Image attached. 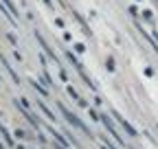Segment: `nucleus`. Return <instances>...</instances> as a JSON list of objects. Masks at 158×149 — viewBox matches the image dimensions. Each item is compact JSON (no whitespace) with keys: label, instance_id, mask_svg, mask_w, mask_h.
<instances>
[{"label":"nucleus","instance_id":"nucleus-1","mask_svg":"<svg viewBox=\"0 0 158 149\" xmlns=\"http://www.w3.org/2000/svg\"><path fill=\"white\" fill-rule=\"evenodd\" d=\"M59 112H61V114H64V116H66V121H68V123L72 125V127H77V129H81L83 134L92 136V132H90V129L86 127V125H83L81 121H79V116H75V114H72V112H68V110H66L64 105H61V103H59Z\"/></svg>","mask_w":158,"mask_h":149},{"label":"nucleus","instance_id":"nucleus-2","mask_svg":"<svg viewBox=\"0 0 158 149\" xmlns=\"http://www.w3.org/2000/svg\"><path fill=\"white\" fill-rule=\"evenodd\" d=\"M99 121H103V125L108 127V132H110V134L114 136V138H116L118 142H121V145H125V140H123L121 136L116 134V129H114V125H112V121H110V116H108V114H99Z\"/></svg>","mask_w":158,"mask_h":149},{"label":"nucleus","instance_id":"nucleus-3","mask_svg":"<svg viewBox=\"0 0 158 149\" xmlns=\"http://www.w3.org/2000/svg\"><path fill=\"white\" fill-rule=\"evenodd\" d=\"M112 116H114V118L118 121V123H121V127H123V129L127 132V136H138V134H136V129H134L132 125L127 123V118H125V116H121V114H118V112H112Z\"/></svg>","mask_w":158,"mask_h":149},{"label":"nucleus","instance_id":"nucleus-4","mask_svg":"<svg viewBox=\"0 0 158 149\" xmlns=\"http://www.w3.org/2000/svg\"><path fill=\"white\" fill-rule=\"evenodd\" d=\"M35 37H37V42H40V46H42V48H44V51H46V53L50 55V59H53V62H55V64H59V59H57V55H55L53 51H50V46H48V44H46V40H44V37H42V35H40V33H37V31H35Z\"/></svg>","mask_w":158,"mask_h":149},{"label":"nucleus","instance_id":"nucleus-5","mask_svg":"<svg viewBox=\"0 0 158 149\" xmlns=\"http://www.w3.org/2000/svg\"><path fill=\"white\" fill-rule=\"evenodd\" d=\"M0 66H4V68H7V73L11 75V79H13V81H15V84H20V77H18V75H15V70H13V68H11V64H7V59H4V57H2V55H0Z\"/></svg>","mask_w":158,"mask_h":149},{"label":"nucleus","instance_id":"nucleus-6","mask_svg":"<svg viewBox=\"0 0 158 149\" xmlns=\"http://www.w3.org/2000/svg\"><path fill=\"white\" fill-rule=\"evenodd\" d=\"M37 105H40V110H42V112H44V116H46V118H50V121H57V116H55V114L50 112V110H48L46 105H44L42 101H37Z\"/></svg>","mask_w":158,"mask_h":149},{"label":"nucleus","instance_id":"nucleus-7","mask_svg":"<svg viewBox=\"0 0 158 149\" xmlns=\"http://www.w3.org/2000/svg\"><path fill=\"white\" fill-rule=\"evenodd\" d=\"M66 57H68V62H70L72 66H75L77 70H83V68H81V64H79V59H77V57H75L72 53H66Z\"/></svg>","mask_w":158,"mask_h":149},{"label":"nucleus","instance_id":"nucleus-8","mask_svg":"<svg viewBox=\"0 0 158 149\" xmlns=\"http://www.w3.org/2000/svg\"><path fill=\"white\" fill-rule=\"evenodd\" d=\"M48 132H50V134H53L55 138H57V140L61 142V145H68V140H66V138H64V136H61V134H57V132H55L53 127H48Z\"/></svg>","mask_w":158,"mask_h":149},{"label":"nucleus","instance_id":"nucleus-9","mask_svg":"<svg viewBox=\"0 0 158 149\" xmlns=\"http://www.w3.org/2000/svg\"><path fill=\"white\" fill-rule=\"evenodd\" d=\"M31 86H33V88H35V90L40 92V94H44V97H46V94H48V92H46V90H44V88H42V86H40V84H37V81H31Z\"/></svg>","mask_w":158,"mask_h":149},{"label":"nucleus","instance_id":"nucleus-10","mask_svg":"<svg viewBox=\"0 0 158 149\" xmlns=\"http://www.w3.org/2000/svg\"><path fill=\"white\" fill-rule=\"evenodd\" d=\"M2 2L7 4V9H9V13H11V15H13V13H18V11H15V7H13V2H11V0H2ZM13 18H15V15H13Z\"/></svg>","mask_w":158,"mask_h":149},{"label":"nucleus","instance_id":"nucleus-11","mask_svg":"<svg viewBox=\"0 0 158 149\" xmlns=\"http://www.w3.org/2000/svg\"><path fill=\"white\" fill-rule=\"evenodd\" d=\"M68 94H70L72 99H75V101H79V94H77V92H75V90H72V88H68Z\"/></svg>","mask_w":158,"mask_h":149},{"label":"nucleus","instance_id":"nucleus-12","mask_svg":"<svg viewBox=\"0 0 158 149\" xmlns=\"http://www.w3.org/2000/svg\"><path fill=\"white\" fill-rule=\"evenodd\" d=\"M44 2H46V4H48V7H53V2H50V0H44Z\"/></svg>","mask_w":158,"mask_h":149},{"label":"nucleus","instance_id":"nucleus-13","mask_svg":"<svg viewBox=\"0 0 158 149\" xmlns=\"http://www.w3.org/2000/svg\"><path fill=\"white\" fill-rule=\"evenodd\" d=\"M0 149H4V145H2V142H0Z\"/></svg>","mask_w":158,"mask_h":149},{"label":"nucleus","instance_id":"nucleus-14","mask_svg":"<svg viewBox=\"0 0 158 149\" xmlns=\"http://www.w3.org/2000/svg\"><path fill=\"white\" fill-rule=\"evenodd\" d=\"M55 149H64V147H55Z\"/></svg>","mask_w":158,"mask_h":149},{"label":"nucleus","instance_id":"nucleus-15","mask_svg":"<svg viewBox=\"0 0 158 149\" xmlns=\"http://www.w3.org/2000/svg\"><path fill=\"white\" fill-rule=\"evenodd\" d=\"M18 149H24V147H18Z\"/></svg>","mask_w":158,"mask_h":149}]
</instances>
